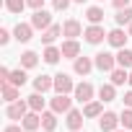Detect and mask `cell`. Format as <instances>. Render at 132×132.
<instances>
[{
  "mask_svg": "<svg viewBox=\"0 0 132 132\" xmlns=\"http://www.w3.org/2000/svg\"><path fill=\"white\" fill-rule=\"evenodd\" d=\"M29 106H31V111H42V109H44V98H42L39 91L29 96Z\"/></svg>",
  "mask_w": 132,
  "mask_h": 132,
  "instance_id": "cell-29",
  "label": "cell"
},
{
  "mask_svg": "<svg viewBox=\"0 0 132 132\" xmlns=\"http://www.w3.org/2000/svg\"><path fill=\"white\" fill-rule=\"evenodd\" d=\"M78 132H80V129H78Z\"/></svg>",
  "mask_w": 132,
  "mask_h": 132,
  "instance_id": "cell-42",
  "label": "cell"
},
{
  "mask_svg": "<svg viewBox=\"0 0 132 132\" xmlns=\"http://www.w3.org/2000/svg\"><path fill=\"white\" fill-rule=\"evenodd\" d=\"M117 65L119 68H132V49H127V47H122L119 49V54H117Z\"/></svg>",
  "mask_w": 132,
  "mask_h": 132,
  "instance_id": "cell-18",
  "label": "cell"
},
{
  "mask_svg": "<svg viewBox=\"0 0 132 132\" xmlns=\"http://www.w3.org/2000/svg\"><path fill=\"white\" fill-rule=\"evenodd\" d=\"M114 132H117V129H114Z\"/></svg>",
  "mask_w": 132,
  "mask_h": 132,
  "instance_id": "cell-41",
  "label": "cell"
},
{
  "mask_svg": "<svg viewBox=\"0 0 132 132\" xmlns=\"http://www.w3.org/2000/svg\"><path fill=\"white\" fill-rule=\"evenodd\" d=\"M60 57H62V49H57V47H52V44L44 49V62H47V65H57Z\"/></svg>",
  "mask_w": 132,
  "mask_h": 132,
  "instance_id": "cell-19",
  "label": "cell"
},
{
  "mask_svg": "<svg viewBox=\"0 0 132 132\" xmlns=\"http://www.w3.org/2000/svg\"><path fill=\"white\" fill-rule=\"evenodd\" d=\"M26 5H31L34 11H39V8L44 5V0H26Z\"/></svg>",
  "mask_w": 132,
  "mask_h": 132,
  "instance_id": "cell-34",
  "label": "cell"
},
{
  "mask_svg": "<svg viewBox=\"0 0 132 132\" xmlns=\"http://www.w3.org/2000/svg\"><path fill=\"white\" fill-rule=\"evenodd\" d=\"M57 111H44L42 114V127L47 129V132H52L54 127H57V117H54Z\"/></svg>",
  "mask_w": 132,
  "mask_h": 132,
  "instance_id": "cell-24",
  "label": "cell"
},
{
  "mask_svg": "<svg viewBox=\"0 0 132 132\" xmlns=\"http://www.w3.org/2000/svg\"><path fill=\"white\" fill-rule=\"evenodd\" d=\"M101 104L104 101H88L86 109H83V114L86 117H101Z\"/></svg>",
  "mask_w": 132,
  "mask_h": 132,
  "instance_id": "cell-28",
  "label": "cell"
},
{
  "mask_svg": "<svg viewBox=\"0 0 132 132\" xmlns=\"http://www.w3.org/2000/svg\"><path fill=\"white\" fill-rule=\"evenodd\" d=\"M54 91H57V93H70V91H75L73 78H70L68 73H57V75H54Z\"/></svg>",
  "mask_w": 132,
  "mask_h": 132,
  "instance_id": "cell-3",
  "label": "cell"
},
{
  "mask_svg": "<svg viewBox=\"0 0 132 132\" xmlns=\"http://www.w3.org/2000/svg\"><path fill=\"white\" fill-rule=\"evenodd\" d=\"M31 26L34 29H49L52 26V16H49V11H44V8H39V11H34V16H31Z\"/></svg>",
  "mask_w": 132,
  "mask_h": 132,
  "instance_id": "cell-5",
  "label": "cell"
},
{
  "mask_svg": "<svg viewBox=\"0 0 132 132\" xmlns=\"http://www.w3.org/2000/svg\"><path fill=\"white\" fill-rule=\"evenodd\" d=\"M34 88H36L39 93H47V91L54 88V78H49V75H39V78H34Z\"/></svg>",
  "mask_w": 132,
  "mask_h": 132,
  "instance_id": "cell-16",
  "label": "cell"
},
{
  "mask_svg": "<svg viewBox=\"0 0 132 132\" xmlns=\"http://www.w3.org/2000/svg\"><path fill=\"white\" fill-rule=\"evenodd\" d=\"M124 106H129V109H132V91H127V93H124Z\"/></svg>",
  "mask_w": 132,
  "mask_h": 132,
  "instance_id": "cell-36",
  "label": "cell"
},
{
  "mask_svg": "<svg viewBox=\"0 0 132 132\" xmlns=\"http://www.w3.org/2000/svg\"><path fill=\"white\" fill-rule=\"evenodd\" d=\"M70 106H73V101L68 98V93H57L52 98V111H57V114H68Z\"/></svg>",
  "mask_w": 132,
  "mask_h": 132,
  "instance_id": "cell-7",
  "label": "cell"
},
{
  "mask_svg": "<svg viewBox=\"0 0 132 132\" xmlns=\"http://www.w3.org/2000/svg\"><path fill=\"white\" fill-rule=\"evenodd\" d=\"M114 21H117L119 26L132 23V8H129V5H127V8H119V11H117V16H114Z\"/></svg>",
  "mask_w": 132,
  "mask_h": 132,
  "instance_id": "cell-25",
  "label": "cell"
},
{
  "mask_svg": "<svg viewBox=\"0 0 132 132\" xmlns=\"http://www.w3.org/2000/svg\"><path fill=\"white\" fill-rule=\"evenodd\" d=\"M73 3H86V0H73Z\"/></svg>",
  "mask_w": 132,
  "mask_h": 132,
  "instance_id": "cell-39",
  "label": "cell"
},
{
  "mask_svg": "<svg viewBox=\"0 0 132 132\" xmlns=\"http://www.w3.org/2000/svg\"><path fill=\"white\" fill-rule=\"evenodd\" d=\"M93 65H96V62H93L91 57H75L73 68H75V73H78V75H88V73L93 70Z\"/></svg>",
  "mask_w": 132,
  "mask_h": 132,
  "instance_id": "cell-11",
  "label": "cell"
},
{
  "mask_svg": "<svg viewBox=\"0 0 132 132\" xmlns=\"http://www.w3.org/2000/svg\"><path fill=\"white\" fill-rule=\"evenodd\" d=\"M62 57H68V60L80 57V44H78L75 39H68V42L62 44Z\"/></svg>",
  "mask_w": 132,
  "mask_h": 132,
  "instance_id": "cell-13",
  "label": "cell"
},
{
  "mask_svg": "<svg viewBox=\"0 0 132 132\" xmlns=\"http://www.w3.org/2000/svg\"><path fill=\"white\" fill-rule=\"evenodd\" d=\"M98 98H101V101H114V98H117L114 83H106V86H101V88H98Z\"/></svg>",
  "mask_w": 132,
  "mask_h": 132,
  "instance_id": "cell-23",
  "label": "cell"
},
{
  "mask_svg": "<svg viewBox=\"0 0 132 132\" xmlns=\"http://www.w3.org/2000/svg\"><path fill=\"white\" fill-rule=\"evenodd\" d=\"M117 124H119V114H114V111H106V114H101V119H98V129H101V132H114Z\"/></svg>",
  "mask_w": 132,
  "mask_h": 132,
  "instance_id": "cell-6",
  "label": "cell"
},
{
  "mask_svg": "<svg viewBox=\"0 0 132 132\" xmlns=\"http://www.w3.org/2000/svg\"><path fill=\"white\" fill-rule=\"evenodd\" d=\"M29 101H13V104H8V109H5V114H8V119H23L26 114H29Z\"/></svg>",
  "mask_w": 132,
  "mask_h": 132,
  "instance_id": "cell-2",
  "label": "cell"
},
{
  "mask_svg": "<svg viewBox=\"0 0 132 132\" xmlns=\"http://www.w3.org/2000/svg\"><path fill=\"white\" fill-rule=\"evenodd\" d=\"M73 3V0H52V5H54V11H65V8H68Z\"/></svg>",
  "mask_w": 132,
  "mask_h": 132,
  "instance_id": "cell-32",
  "label": "cell"
},
{
  "mask_svg": "<svg viewBox=\"0 0 132 132\" xmlns=\"http://www.w3.org/2000/svg\"><path fill=\"white\" fill-rule=\"evenodd\" d=\"M60 34H62V26H57V23H52L49 29H44V31H42V42H44V44L49 47V44H52V42H54V39H57Z\"/></svg>",
  "mask_w": 132,
  "mask_h": 132,
  "instance_id": "cell-17",
  "label": "cell"
},
{
  "mask_svg": "<svg viewBox=\"0 0 132 132\" xmlns=\"http://www.w3.org/2000/svg\"><path fill=\"white\" fill-rule=\"evenodd\" d=\"M3 98H5L8 104L18 101V86H13V83H3Z\"/></svg>",
  "mask_w": 132,
  "mask_h": 132,
  "instance_id": "cell-20",
  "label": "cell"
},
{
  "mask_svg": "<svg viewBox=\"0 0 132 132\" xmlns=\"http://www.w3.org/2000/svg\"><path fill=\"white\" fill-rule=\"evenodd\" d=\"M62 34L68 36V39H78V36H80V21H75V18L65 21V26H62Z\"/></svg>",
  "mask_w": 132,
  "mask_h": 132,
  "instance_id": "cell-15",
  "label": "cell"
},
{
  "mask_svg": "<svg viewBox=\"0 0 132 132\" xmlns=\"http://www.w3.org/2000/svg\"><path fill=\"white\" fill-rule=\"evenodd\" d=\"M36 62H39V54L36 52H23L21 54V68H36Z\"/></svg>",
  "mask_w": 132,
  "mask_h": 132,
  "instance_id": "cell-26",
  "label": "cell"
},
{
  "mask_svg": "<svg viewBox=\"0 0 132 132\" xmlns=\"http://www.w3.org/2000/svg\"><path fill=\"white\" fill-rule=\"evenodd\" d=\"M127 78H129V73H127L124 68H114V70H111V83H114V86H124Z\"/></svg>",
  "mask_w": 132,
  "mask_h": 132,
  "instance_id": "cell-22",
  "label": "cell"
},
{
  "mask_svg": "<svg viewBox=\"0 0 132 132\" xmlns=\"http://www.w3.org/2000/svg\"><path fill=\"white\" fill-rule=\"evenodd\" d=\"M111 3H114V8L119 11V8H127V5H129V0H111Z\"/></svg>",
  "mask_w": 132,
  "mask_h": 132,
  "instance_id": "cell-35",
  "label": "cell"
},
{
  "mask_svg": "<svg viewBox=\"0 0 132 132\" xmlns=\"http://www.w3.org/2000/svg\"><path fill=\"white\" fill-rule=\"evenodd\" d=\"M127 34L122 31V29H114V31H109V36H106V42L111 44V47H117V49H122V47H127Z\"/></svg>",
  "mask_w": 132,
  "mask_h": 132,
  "instance_id": "cell-10",
  "label": "cell"
},
{
  "mask_svg": "<svg viewBox=\"0 0 132 132\" xmlns=\"http://www.w3.org/2000/svg\"><path fill=\"white\" fill-rule=\"evenodd\" d=\"M119 124H122L124 129H132V109H129V106L119 114Z\"/></svg>",
  "mask_w": 132,
  "mask_h": 132,
  "instance_id": "cell-30",
  "label": "cell"
},
{
  "mask_svg": "<svg viewBox=\"0 0 132 132\" xmlns=\"http://www.w3.org/2000/svg\"><path fill=\"white\" fill-rule=\"evenodd\" d=\"M83 36H86V42H88V44H101L109 34L104 31V26H101V23H91V26L83 31Z\"/></svg>",
  "mask_w": 132,
  "mask_h": 132,
  "instance_id": "cell-1",
  "label": "cell"
},
{
  "mask_svg": "<svg viewBox=\"0 0 132 132\" xmlns=\"http://www.w3.org/2000/svg\"><path fill=\"white\" fill-rule=\"evenodd\" d=\"M23 127H16V124H11V127H5V132H21Z\"/></svg>",
  "mask_w": 132,
  "mask_h": 132,
  "instance_id": "cell-37",
  "label": "cell"
},
{
  "mask_svg": "<svg viewBox=\"0 0 132 132\" xmlns=\"http://www.w3.org/2000/svg\"><path fill=\"white\" fill-rule=\"evenodd\" d=\"M73 93H75V98H78L80 104H88V101L93 98V86H91V83H78Z\"/></svg>",
  "mask_w": 132,
  "mask_h": 132,
  "instance_id": "cell-8",
  "label": "cell"
},
{
  "mask_svg": "<svg viewBox=\"0 0 132 132\" xmlns=\"http://www.w3.org/2000/svg\"><path fill=\"white\" fill-rule=\"evenodd\" d=\"M5 8H8L11 13H21V11L26 8V0H5Z\"/></svg>",
  "mask_w": 132,
  "mask_h": 132,
  "instance_id": "cell-31",
  "label": "cell"
},
{
  "mask_svg": "<svg viewBox=\"0 0 132 132\" xmlns=\"http://www.w3.org/2000/svg\"><path fill=\"white\" fill-rule=\"evenodd\" d=\"M127 83H129V86H132V73H129V78H127Z\"/></svg>",
  "mask_w": 132,
  "mask_h": 132,
  "instance_id": "cell-38",
  "label": "cell"
},
{
  "mask_svg": "<svg viewBox=\"0 0 132 132\" xmlns=\"http://www.w3.org/2000/svg\"><path fill=\"white\" fill-rule=\"evenodd\" d=\"M26 80H29L26 70H13V73H11V78H8V83H13V86H18V88H21Z\"/></svg>",
  "mask_w": 132,
  "mask_h": 132,
  "instance_id": "cell-27",
  "label": "cell"
},
{
  "mask_svg": "<svg viewBox=\"0 0 132 132\" xmlns=\"http://www.w3.org/2000/svg\"><path fill=\"white\" fill-rule=\"evenodd\" d=\"M31 34H34V26H31V23H18V26L13 29V36H16L21 44L31 42Z\"/></svg>",
  "mask_w": 132,
  "mask_h": 132,
  "instance_id": "cell-9",
  "label": "cell"
},
{
  "mask_svg": "<svg viewBox=\"0 0 132 132\" xmlns=\"http://www.w3.org/2000/svg\"><path fill=\"white\" fill-rule=\"evenodd\" d=\"M39 124H42V117H39V111H31V114H26V117H23V122H21V127H23V129H29V132H36V129H39Z\"/></svg>",
  "mask_w": 132,
  "mask_h": 132,
  "instance_id": "cell-14",
  "label": "cell"
},
{
  "mask_svg": "<svg viewBox=\"0 0 132 132\" xmlns=\"http://www.w3.org/2000/svg\"><path fill=\"white\" fill-rule=\"evenodd\" d=\"M83 117H86L83 111H78V109H70V111H68V119H65V122H68V127H70L73 132H78V129L83 127Z\"/></svg>",
  "mask_w": 132,
  "mask_h": 132,
  "instance_id": "cell-12",
  "label": "cell"
},
{
  "mask_svg": "<svg viewBox=\"0 0 132 132\" xmlns=\"http://www.w3.org/2000/svg\"><path fill=\"white\" fill-rule=\"evenodd\" d=\"M11 42V34H8V29H0V44H8Z\"/></svg>",
  "mask_w": 132,
  "mask_h": 132,
  "instance_id": "cell-33",
  "label": "cell"
},
{
  "mask_svg": "<svg viewBox=\"0 0 132 132\" xmlns=\"http://www.w3.org/2000/svg\"><path fill=\"white\" fill-rule=\"evenodd\" d=\"M86 18H88V23H101L104 21V8H98V5L88 8L86 11Z\"/></svg>",
  "mask_w": 132,
  "mask_h": 132,
  "instance_id": "cell-21",
  "label": "cell"
},
{
  "mask_svg": "<svg viewBox=\"0 0 132 132\" xmlns=\"http://www.w3.org/2000/svg\"><path fill=\"white\" fill-rule=\"evenodd\" d=\"M93 62H96V68H98L101 73H111V70H114V65H117V57L109 54V52H98Z\"/></svg>",
  "mask_w": 132,
  "mask_h": 132,
  "instance_id": "cell-4",
  "label": "cell"
},
{
  "mask_svg": "<svg viewBox=\"0 0 132 132\" xmlns=\"http://www.w3.org/2000/svg\"><path fill=\"white\" fill-rule=\"evenodd\" d=\"M129 36H132V23H129Z\"/></svg>",
  "mask_w": 132,
  "mask_h": 132,
  "instance_id": "cell-40",
  "label": "cell"
}]
</instances>
